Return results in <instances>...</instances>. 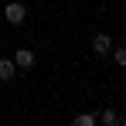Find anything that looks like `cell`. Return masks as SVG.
Returning a JSON list of instances; mask_svg holds the SVG:
<instances>
[{
    "mask_svg": "<svg viewBox=\"0 0 126 126\" xmlns=\"http://www.w3.org/2000/svg\"><path fill=\"white\" fill-rule=\"evenodd\" d=\"M0 14H3V21H7V24H14V27H21V24L27 21V3H21V0H7Z\"/></svg>",
    "mask_w": 126,
    "mask_h": 126,
    "instance_id": "1",
    "label": "cell"
},
{
    "mask_svg": "<svg viewBox=\"0 0 126 126\" xmlns=\"http://www.w3.org/2000/svg\"><path fill=\"white\" fill-rule=\"evenodd\" d=\"M112 34H106V31H95V34H92V41H89V48H92V55H95V58H106V55H109V51H112Z\"/></svg>",
    "mask_w": 126,
    "mask_h": 126,
    "instance_id": "2",
    "label": "cell"
},
{
    "mask_svg": "<svg viewBox=\"0 0 126 126\" xmlns=\"http://www.w3.org/2000/svg\"><path fill=\"white\" fill-rule=\"evenodd\" d=\"M99 123H102V126H126V112H119L116 106H102Z\"/></svg>",
    "mask_w": 126,
    "mask_h": 126,
    "instance_id": "3",
    "label": "cell"
},
{
    "mask_svg": "<svg viewBox=\"0 0 126 126\" xmlns=\"http://www.w3.org/2000/svg\"><path fill=\"white\" fill-rule=\"evenodd\" d=\"M34 58H38L34 48H17V51H14V65H17V72H31V68H34Z\"/></svg>",
    "mask_w": 126,
    "mask_h": 126,
    "instance_id": "4",
    "label": "cell"
},
{
    "mask_svg": "<svg viewBox=\"0 0 126 126\" xmlns=\"http://www.w3.org/2000/svg\"><path fill=\"white\" fill-rule=\"evenodd\" d=\"M10 79H17V65L14 58H0V82H10Z\"/></svg>",
    "mask_w": 126,
    "mask_h": 126,
    "instance_id": "5",
    "label": "cell"
},
{
    "mask_svg": "<svg viewBox=\"0 0 126 126\" xmlns=\"http://www.w3.org/2000/svg\"><path fill=\"white\" fill-rule=\"evenodd\" d=\"M109 55H112L116 68H126V48H123V44H112V51H109Z\"/></svg>",
    "mask_w": 126,
    "mask_h": 126,
    "instance_id": "6",
    "label": "cell"
},
{
    "mask_svg": "<svg viewBox=\"0 0 126 126\" xmlns=\"http://www.w3.org/2000/svg\"><path fill=\"white\" fill-rule=\"evenodd\" d=\"M72 123H75V126H95V123H99V116H95V112H79Z\"/></svg>",
    "mask_w": 126,
    "mask_h": 126,
    "instance_id": "7",
    "label": "cell"
},
{
    "mask_svg": "<svg viewBox=\"0 0 126 126\" xmlns=\"http://www.w3.org/2000/svg\"><path fill=\"white\" fill-rule=\"evenodd\" d=\"M123 112H126V99H123Z\"/></svg>",
    "mask_w": 126,
    "mask_h": 126,
    "instance_id": "8",
    "label": "cell"
}]
</instances>
